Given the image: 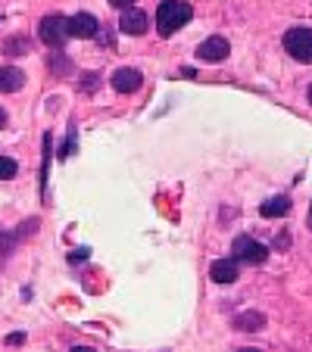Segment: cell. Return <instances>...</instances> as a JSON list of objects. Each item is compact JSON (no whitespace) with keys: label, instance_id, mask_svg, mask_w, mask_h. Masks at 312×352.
I'll return each mask as SVG.
<instances>
[{"label":"cell","instance_id":"44dd1931","mask_svg":"<svg viewBox=\"0 0 312 352\" xmlns=\"http://www.w3.org/2000/svg\"><path fill=\"white\" fill-rule=\"evenodd\" d=\"M309 225H312V209H309Z\"/></svg>","mask_w":312,"mask_h":352},{"label":"cell","instance_id":"3957f363","mask_svg":"<svg viewBox=\"0 0 312 352\" xmlns=\"http://www.w3.org/2000/svg\"><path fill=\"white\" fill-rule=\"evenodd\" d=\"M38 38L44 41L47 47H63L69 41V19L66 16H56V13H50V16H44V19L38 22Z\"/></svg>","mask_w":312,"mask_h":352},{"label":"cell","instance_id":"ba28073f","mask_svg":"<svg viewBox=\"0 0 312 352\" xmlns=\"http://www.w3.org/2000/svg\"><path fill=\"white\" fill-rule=\"evenodd\" d=\"M119 28H122L125 34H144V32H147V13H144V10H138V7L122 10Z\"/></svg>","mask_w":312,"mask_h":352},{"label":"cell","instance_id":"ffe728a7","mask_svg":"<svg viewBox=\"0 0 312 352\" xmlns=\"http://www.w3.org/2000/svg\"><path fill=\"white\" fill-rule=\"evenodd\" d=\"M238 352H262V349H253V346H250V349H238Z\"/></svg>","mask_w":312,"mask_h":352},{"label":"cell","instance_id":"2e32d148","mask_svg":"<svg viewBox=\"0 0 312 352\" xmlns=\"http://www.w3.org/2000/svg\"><path fill=\"white\" fill-rule=\"evenodd\" d=\"M275 246H278V250H284V246H291V234H278V240H275Z\"/></svg>","mask_w":312,"mask_h":352},{"label":"cell","instance_id":"5bb4252c","mask_svg":"<svg viewBox=\"0 0 312 352\" xmlns=\"http://www.w3.org/2000/svg\"><path fill=\"white\" fill-rule=\"evenodd\" d=\"M16 172H19V166H16L10 156H0V181H10Z\"/></svg>","mask_w":312,"mask_h":352},{"label":"cell","instance_id":"4fadbf2b","mask_svg":"<svg viewBox=\"0 0 312 352\" xmlns=\"http://www.w3.org/2000/svg\"><path fill=\"white\" fill-rule=\"evenodd\" d=\"M3 54H7V56H25V54H28V41H25V38H10V41H3Z\"/></svg>","mask_w":312,"mask_h":352},{"label":"cell","instance_id":"e0dca14e","mask_svg":"<svg viewBox=\"0 0 312 352\" xmlns=\"http://www.w3.org/2000/svg\"><path fill=\"white\" fill-rule=\"evenodd\" d=\"M134 0H110V7H119V10H128Z\"/></svg>","mask_w":312,"mask_h":352},{"label":"cell","instance_id":"d6986e66","mask_svg":"<svg viewBox=\"0 0 312 352\" xmlns=\"http://www.w3.org/2000/svg\"><path fill=\"white\" fill-rule=\"evenodd\" d=\"M0 128H7V113L0 109Z\"/></svg>","mask_w":312,"mask_h":352},{"label":"cell","instance_id":"9c48e42d","mask_svg":"<svg viewBox=\"0 0 312 352\" xmlns=\"http://www.w3.org/2000/svg\"><path fill=\"white\" fill-rule=\"evenodd\" d=\"M238 262L234 259H216L213 265H209V278L216 280V284H234L238 280Z\"/></svg>","mask_w":312,"mask_h":352},{"label":"cell","instance_id":"7a4b0ae2","mask_svg":"<svg viewBox=\"0 0 312 352\" xmlns=\"http://www.w3.org/2000/svg\"><path fill=\"white\" fill-rule=\"evenodd\" d=\"M284 50L293 56L297 63H306L312 66V28L297 25V28H287L284 34Z\"/></svg>","mask_w":312,"mask_h":352},{"label":"cell","instance_id":"ac0fdd59","mask_svg":"<svg viewBox=\"0 0 312 352\" xmlns=\"http://www.w3.org/2000/svg\"><path fill=\"white\" fill-rule=\"evenodd\" d=\"M72 352H97V349H91V346H75Z\"/></svg>","mask_w":312,"mask_h":352},{"label":"cell","instance_id":"8fae6325","mask_svg":"<svg viewBox=\"0 0 312 352\" xmlns=\"http://www.w3.org/2000/svg\"><path fill=\"white\" fill-rule=\"evenodd\" d=\"M291 206H293L291 197H272L259 206V212H262V219H281V215L291 212Z\"/></svg>","mask_w":312,"mask_h":352},{"label":"cell","instance_id":"52a82bcc","mask_svg":"<svg viewBox=\"0 0 312 352\" xmlns=\"http://www.w3.org/2000/svg\"><path fill=\"white\" fill-rule=\"evenodd\" d=\"M113 91H119V94H134V91H141V85H144V75L138 72V69H116L113 72Z\"/></svg>","mask_w":312,"mask_h":352},{"label":"cell","instance_id":"30bf717a","mask_svg":"<svg viewBox=\"0 0 312 352\" xmlns=\"http://www.w3.org/2000/svg\"><path fill=\"white\" fill-rule=\"evenodd\" d=\"M25 85V72L16 66H0V94H16Z\"/></svg>","mask_w":312,"mask_h":352},{"label":"cell","instance_id":"6da1fadb","mask_svg":"<svg viewBox=\"0 0 312 352\" xmlns=\"http://www.w3.org/2000/svg\"><path fill=\"white\" fill-rule=\"evenodd\" d=\"M191 16H194V10L187 7L185 0H163L160 10H156V28H160L163 38H172Z\"/></svg>","mask_w":312,"mask_h":352},{"label":"cell","instance_id":"277c9868","mask_svg":"<svg viewBox=\"0 0 312 352\" xmlns=\"http://www.w3.org/2000/svg\"><path fill=\"white\" fill-rule=\"evenodd\" d=\"M231 253H234V262H247V265H262V262L269 259V246H262L259 240H253V237H247V234H240V237H234Z\"/></svg>","mask_w":312,"mask_h":352},{"label":"cell","instance_id":"8992f818","mask_svg":"<svg viewBox=\"0 0 312 352\" xmlns=\"http://www.w3.org/2000/svg\"><path fill=\"white\" fill-rule=\"evenodd\" d=\"M100 34V22L91 13H75L69 19V38H97Z\"/></svg>","mask_w":312,"mask_h":352},{"label":"cell","instance_id":"9a60e30c","mask_svg":"<svg viewBox=\"0 0 312 352\" xmlns=\"http://www.w3.org/2000/svg\"><path fill=\"white\" fill-rule=\"evenodd\" d=\"M54 69H63V72H72V63H69L66 56L60 60V54H54Z\"/></svg>","mask_w":312,"mask_h":352},{"label":"cell","instance_id":"5b68a950","mask_svg":"<svg viewBox=\"0 0 312 352\" xmlns=\"http://www.w3.org/2000/svg\"><path fill=\"white\" fill-rule=\"evenodd\" d=\"M228 54H231V47H228V41L219 38V34L206 38L203 44L197 47V60L200 63H222V60H228Z\"/></svg>","mask_w":312,"mask_h":352},{"label":"cell","instance_id":"7402d4cb","mask_svg":"<svg viewBox=\"0 0 312 352\" xmlns=\"http://www.w3.org/2000/svg\"><path fill=\"white\" fill-rule=\"evenodd\" d=\"M309 103H312V87H309Z\"/></svg>","mask_w":312,"mask_h":352},{"label":"cell","instance_id":"7c38bea8","mask_svg":"<svg viewBox=\"0 0 312 352\" xmlns=\"http://www.w3.org/2000/svg\"><path fill=\"white\" fill-rule=\"evenodd\" d=\"M234 327H238V331H247V333H256L266 327V315L262 312H240L238 318H234Z\"/></svg>","mask_w":312,"mask_h":352}]
</instances>
